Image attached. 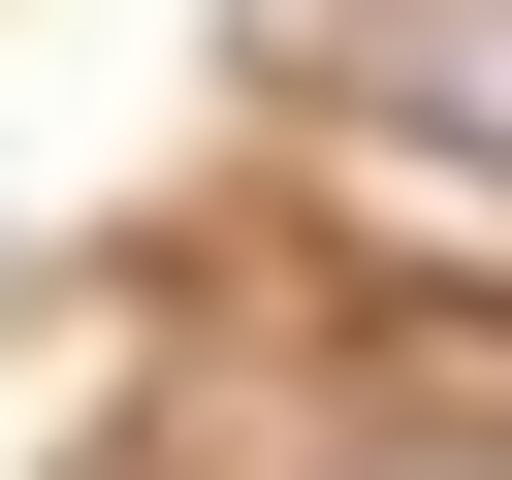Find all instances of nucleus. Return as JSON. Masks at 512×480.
Segmentation results:
<instances>
[{
	"instance_id": "f257e3e1",
	"label": "nucleus",
	"mask_w": 512,
	"mask_h": 480,
	"mask_svg": "<svg viewBox=\"0 0 512 480\" xmlns=\"http://www.w3.org/2000/svg\"><path fill=\"white\" fill-rule=\"evenodd\" d=\"M352 480H512V416H480V384H448V416H416V448H352Z\"/></svg>"
}]
</instances>
